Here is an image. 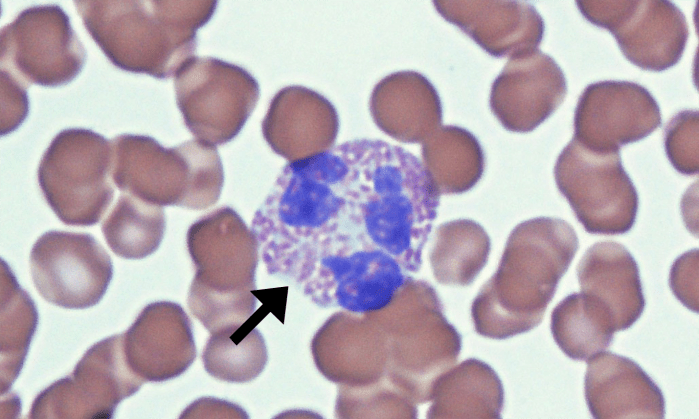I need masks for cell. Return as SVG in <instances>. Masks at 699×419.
<instances>
[{
  "label": "cell",
  "mask_w": 699,
  "mask_h": 419,
  "mask_svg": "<svg viewBox=\"0 0 699 419\" xmlns=\"http://www.w3.org/2000/svg\"><path fill=\"white\" fill-rule=\"evenodd\" d=\"M348 217L343 144L287 163L251 223L268 274L301 286L321 255L350 236Z\"/></svg>",
  "instance_id": "1"
},
{
  "label": "cell",
  "mask_w": 699,
  "mask_h": 419,
  "mask_svg": "<svg viewBox=\"0 0 699 419\" xmlns=\"http://www.w3.org/2000/svg\"><path fill=\"white\" fill-rule=\"evenodd\" d=\"M90 36L117 68L169 78L191 57L216 1H74Z\"/></svg>",
  "instance_id": "2"
},
{
  "label": "cell",
  "mask_w": 699,
  "mask_h": 419,
  "mask_svg": "<svg viewBox=\"0 0 699 419\" xmlns=\"http://www.w3.org/2000/svg\"><path fill=\"white\" fill-rule=\"evenodd\" d=\"M578 247L576 232L562 219L540 217L519 225L498 277L479 299L481 332L505 337L537 325Z\"/></svg>",
  "instance_id": "3"
},
{
  "label": "cell",
  "mask_w": 699,
  "mask_h": 419,
  "mask_svg": "<svg viewBox=\"0 0 699 419\" xmlns=\"http://www.w3.org/2000/svg\"><path fill=\"white\" fill-rule=\"evenodd\" d=\"M187 248L195 267L191 313L211 334L239 328L256 306L259 248L253 232L232 208L221 207L189 227Z\"/></svg>",
  "instance_id": "4"
},
{
  "label": "cell",
  "mask_w": 699,
  "mask_h": 419,
  "mask_svg": "<svg viewBox=\"0 0 699 419\" xmlns=\"http://www.w3.org/2000/svg\"><path fill=\"white\" fill-rule=\"evenodd\" d=\"M111 145L112 180L122 193L194 210L220 197L224 174L214 145L194 139L165 148L152 137L132 134L115 137Z\"/></svg>",
  "instance_id": "5"
},
{
  "label": "cell",
  "mask_w": 699,
  "mask_h": 419,
  "mask_svg": "<svg viewBox=\"0 0 699 419\" xmlns=\"http://www.w3.org/2000/svg\"><path fill=\"white\" fill-rule=\"evenodd\" d=\"M111 142L89 129L59 132L43 154L38 183L53 212L66 225L92 226L114 197Z\"/></svg>",
  "instance_id": "6"
},
{
  "label": "cell",
  "mask_w": 699,
  "mask_h": 419,
  "mask_svg": "<svg viewBox=\"0 0 699 419\" xmlns=\"http://www.w3.org/2000/svg\"><path fill=\"white\" fill-rule=\"evenodd\" d=\"M554 177L588 233L619 235L634 225L638 194L619 151L594 150L572 138L557 158Z\"/></svg>",
  "instance_id": "7"
},
{
  "label": "cell",
  "mask_w": 699,
  "mask_h": 419,
  "mask_svg": "<svg viewBox=\"0 0 699 419\" xmlns=\"http://www.w3.org/2000/svg\"><path fill=\"white\" fill-rule=\"evenodd\" d=\"M409 279L410 273L387 252L365 241H349L324 253L301 286L319 307L362 315L388 307Z\"/></svg>",
  "instance_id": "8"
},
{
  "label": "cell",
  "mask_w": 699,
  "mask_h": 419,
  "mask_svg": "<svg viewBox=\"0 0 699 419\" xmlns=\"http://www.w3.org/2000/svg\"><path fill=\"white\" fill-rule=\"evenodd\" d=\"M174 86L186 127L196 139L214 146L240 132L259 97L249 73L212 57L188 59L176 72Z\"/></svg>",
  "instance_id": "9"
},
{
  "label": "cell",
  "mask_w": 699,
  "mask_h": 419,
  "mask_svg": "<svg viewBox=\"0 0 699 419\" xmlns=\"http://www.w3.org/2000/svg\"><path fill=\"white\" fill-rule=\"evenodd\" d=\"M1 70L25 86L55 87L82 70L86 52L58 5L29 7L1 29Z\"/></svg>",
  "instance_id": "10"
},
{
  "label": "cell",
  "mask_w": 699,
  "mask_h": 419,
  "mask_svg": "<svg viewBox=\"0 0 699 419\" xmlns=\"http://www.w3.org/2000/svg\"><path fill=\"white\" fill-rule=\"evenodd\" d=\"M144 382L128 367L122 334L91 346L73 372L41 391L29 418H112L117 405Z\"/></svg>",
  "instance_id": "11"
},
{
  "label": "cell",
  "mask_w": 699,
  "mask_h": 419,
  "mask_svg": "<svg viewBox=\"0 0 699 419\" xmlns=\"http://www.w3.org/2000/svg\"><path fill=\"white\" fill-rule=\"evenodd\" d=\"M30 269L39 294L67 309L100 302L113 277V263L90 234L48 231L32 247Z\"/></svg>",
  "instance_id": "12"
},
{
  "label": "cell",
  "mask_w": 699,
  "mask_h": 419,
  "mask_svg": "<svg viewBox=\"0 0 699 419\" xmlns=\"http://www.w3.org/2000/svg\"><path fill=\"white\" fill-rule=\"evenodd\" d=\"M592 24L609 30L623 55L643 70L663 71L683 55L689 29L670 1H576Z\"/></svg>",
  "instance_id": "13"
},
{
  "label": "cell",
  "mask_w": 699,
  "mask_h": 419,
  "mask_svg": "<svg viewBox=\"0 0 699 419\" xmlns=\"http://www.w3.org/2000/svg\"><path fill=\"white\" fill-rule=\"evenodd\" d=\"M661 125L660 108L643 86L629 81H601L587 86L574 113V136L599 151H619Z\"/></svg>",
  "instance_id": "14"
},
{
  "label": "cell",
  "mask_w": 699,
  "mask_h": 419,
  "mask_svg": "<svg viewBox=\"0 0 699 419\" xmlns=\"http://www.w3.org/2000/svg\"><path fill=\"white\" fill-rule=\"evenodd\" d=\"M122 349L128 367L144 383L176 378L196 358L191 320L177 303H150L122 333Z\"/></svg>",
  "instance_id": "15"
},
{
  "label": "cell",
  "mask_w": 699,
  "mask_h": 419,
  "mask_svg": "<svg viewBox=\"0 0 699 419\" xmlns=\"http://www.w3.org/2000/svg\"><path fill=\"white\" fill-rule=\"evenodd\" d=\"M566 92L561 68L535 49L509 58L492 84L490 106L506 129L529 132L553 114Z\"/></svg>",
  "instance_id": "16"
},
{
  "label": "cell",
  "mask_w": 699,
  "mask_h": 419,
  "mask_svg": "<svg viewBox=\"0 0 699 419\" xmlns=\"http://www.w3.org/2000/svg\"><path fill=\"white\" fill-rule=\"evenodd\" d=\"M437 12L471 37L488 54L514 57L537 49L544 21L522 1H434Z\"/></svg>",
  "instance_id": "17"
},
{
  "label": "cell",
  "mask_w": 699,
  "mask_h": 419,
  "mask_svg": "<svg viewBox=\"0 0 699 419\" xmlns=\"http://www.w3.org/2000/svg\"><path fill=\"white\" fill-rule=\"evenodd\" d=\"M337 130L338 118L332 104L304 87L279 91L262 123L269 146L289 162L330 149Z\"/></svg>",
  "instance_id": "18"
},
{
  "label": "cell",
  "mask_w": 699,
  "mask_h": 419,
  "mask_svg": "<svg viewBox=\"0 0 699 419\" xmlns=\"http://www.w3.org/2000/svg\"><path fill=\"white\" fill-rule=\"evenodd\" d=\"M583 296L611 323L630 328L641 316L645 299L638 265L621 244L601 241L588 248L577 266Z\"/></svg>",
  "instance_id": "19"
},
{
  "label": "cell",
  "mask_w": 699,
  "mask_h": 419,
  "mask_svg": "<svg viewBox=\"0 0 699 419\" xmlns=\"http://www.w3.org/2000/svg\"><path fill=\"white\" fill-rule=\"evenodd\" d=\"M585 399L594 418H664L662 391L630 358L602 351L587 360Z\"/></svg>",
  "instance_id": "20"
},
{
  "label": "cell",
  "mask_w": 699,
  "mask_h": 419,
  "mask_svg": "<svg viewBox=\"0 0 699 419\" xmlns=\"http://www.w3.org/2000/svg\"><path fill=\"white\" fill-rule=\"evenodd\" d=\"M38 323V312L10 267L1 260V394L18 377Z\"/></svg>",
  "instance_id": "21"
},
{
  "label": "cell",
  "mask_w": 699,
  "mask_h": 419,
  "mask_svg": "<svg viewBox=\"0 0 699 419\" xmlns=\"http://www.w3.org/2000/svg\"><path fill=\"white\" fill-rule=\"evenodd\" d=\"M109 248L125 259H142L155 252L165 231L162 206L122 193L101 226Z\"/></svg>",
  "instance_id": "22"
},
{
  "label": "cell",
  "mask_w": 699,
  "mask_h": 419,
  "mask_svg": "<svg viewBox=\"0 0 699 419\" xmlns=\"http://www.w3.org/2000/svg\"><path fill=\"white\" fill-rule=\"evenodd\" d=\"M551 332L569 358L584 361L606 350L614 334L607 318L582 293L568 295L553 309Z\"/></svg>",
  "instance_id": "23"
},
{
  "label": "cell",
  "mask_w": 699,
  "mask_h": 419,
  "mask_svg": "<svg viewBox=\"0 0 699 419\" xmlns=\"http://www.w3.org/2000/svg\"><path fill=\"white\" fill-rule=\"evenodd\" d=\"M205 370L227 382H247L257 377L267 362L265 342L257 329L240 334L227 329L211 334L203 353Z\"/></svg>",
  "instance_id": "24"
},
{
  "label": "cell",
  "mask_w": 699,
  "mask_h": 419,
  "mask_svg": "<svg viewBox=\"0 0 699 419\" xmlns=\"http://www.w3.org/2000/svg\"><path fill=\"white\" fill-rule=\"evenodd\" d=\"M699 115L685 110L676 114L665 127L664 144L668 159L684 175L699 171Z\"/></svg>",
  "instance_id": "25"
},
{
  "label": "cell",
  "mask_w": 699,
  "mask_h": 419,
  "mask_svg": "<svg viewBox=\"0 0 699 419\" xmlns=\"http://www.w3.org/2000/svg\"><path fill=\"white\" fill-rule=\"evenodd\" d=\"M27 86L1 70V134L15 130L28 113Z\"/></svg>",
  "instance_id": "26"
},
{
  "label": "cell",
  "mask_w": 699,
  "mask_h": 419,
  "mask_svg": "<svg viewBox=\"0 0 699 419\" xmlns=\"http://www.w3.org/2000/svg\"><path fill=\"white\" fill-rule=\"evenodd\" d=\"M669 281L675 296L698 312V249L684 253L674 262Z\"/></svg>",
  "instance_id": "27"
}]
</instances>
